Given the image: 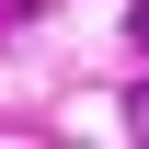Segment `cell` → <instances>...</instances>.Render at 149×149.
I'll list each match as a JSON object with an SVG mask.
<instances>
[{"instance_id":"cell-1","label":"cell","mask_w":149,"mask_h":149,"mask_svg":"<svg viewBox=\"0 0 149 149\" xmlns=\"http://www.w3.org/2000/svg\"><path fill=\"white\" fill-rule=\"evenodd\" d=\"M126 126H138V138H149V80H138V92H126Z\"/></svg>"},{"instance_id":"cell-2","label":"cell","mask_w":149,"mask_h":149,"mask_svg":"<svg viewBox=\"0 0 149 149\" xmlns=\"http://www.w3.org/2000/svg\"><path fill=\"white\" fill-rule=\"evenodd\" d=\"M126 35H138V46H149V0H138V12H126Z\"/></svg>"}]
</instances>
